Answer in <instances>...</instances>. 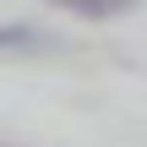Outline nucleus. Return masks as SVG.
Instances as JSON below:
<instances>
[{
  "label": "nucleus",
  "mask_w": 147,
  "mask_h": 147,
  "mask_svg": "<svg viewBox=\"0 0 147 147\" xmlns=\"http://www.w3.org/2000/svg\"><path fill=\"white\" fill-rule=\"evenodd\" d=\"M49 49H60V38L44 33V27H27V22L0 27V55H49Z\"/></svg>",
  "instance_id": "obj_1"
},
{
  "label": "nucleus",
  "mask_w": 147,
  "mask_h": 147,
  "mask_svg": "<svg viewBox=\"0 0 147 147\" xmlns=\"http://www.w3.org/2000/svg\"><path fill=\"white\" fill-rule=\"evenodd\" d=\"M49 5H60V11H71V16H82V22H109V16L136 11V0H49Z\"/></svg>",
  "instance_id": "obj_2"
}]
</instances>
